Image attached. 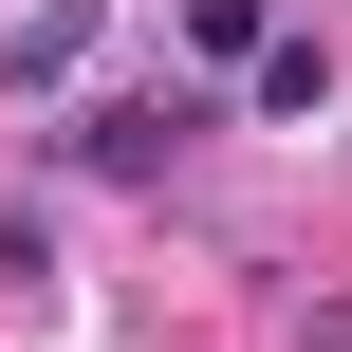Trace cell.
Returning <instances> with one entry per match:
<instances>
[{"label": "cell", "mask_w": 352, "mask_h": 352, "mask_svg": "<svg viewBox=\"0 0 352 352\" xmlns=\"http://www.w3.org/2000/svg\"><path fill=\"white\" fill-rule=\"evenodd\" d=\"M186 130H204V93H93V111H74V167H111V186H148V167H167Z\"/></svg>", "instance_id": "1"}, {"label": "cell", "mask_w": 352, "mask_h": 352, "mask_svg": "<svg viewBox=\"0 0 352 352\" xmlns=\"http://www.w3.org/2000/svg\"><path fill=\"white\" fill-rule=\"evenodd\" d=\"M241 74H260V111H334V56H316V37H260Z\"/></svg>", "instance_id": "2"}, {"label": "cell", "mask_w": 352, "mask_h": 352, "mask_svg": "<svg viewBox=\"0 0 352 352\" xmlns=\"http://www.w3.org/2000/svg\"><path fill=\"white\" fill-rule=\"evenodd\" d=\"M186 37H204V56H260L278 19H260V0H186Z\"/></svg>", "instance_id": "3"}]
</instances>
